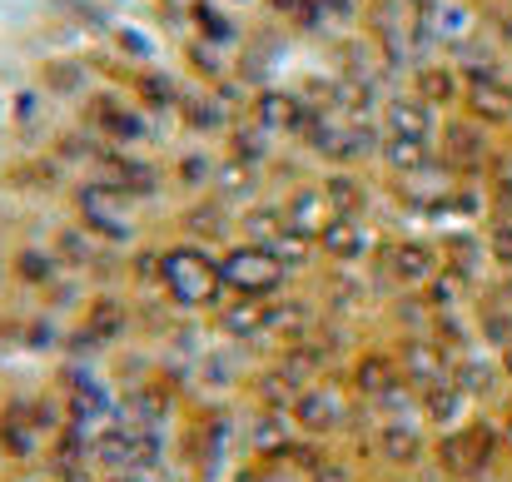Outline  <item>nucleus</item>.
I'll return each mask as SVG.
<instances>
[{
  "instance_id": "f257e3e1",
  "label": "nucleus",
  "mask_w": 512,
  "mask_h": 482,
  "mask_svg": "<svg viewBox=\"0 0 512 482\" xmlns=\"http://www.w3.org/2000/svg\"><path fill=\"white\" fill-rule=\"evenodd\" d=\"M160 289L174 309H224L234 299L219 279V259H209V249L194 239L160 249Z\"/></svg>"
},
{
  "instance_id": "f03ea898",
  "label": "nucleus",
  "mask_w": 512,
  "mask_h": 482,
  "mask_svg": "<svg viewBox=\"0 0 512 482\" xmlns=\"http://www.w3.org/2000/svg\"><path fill=\"white\" fill-rule=\"evenodd\" d=\"M219 279H224V289L239 294V299H274V294L284 289L289 269H284L279 254L264 249V244H234V249L219 259Z\"/></svg>"
},
{
  "instance_id": "7ed1b4c3",
  "label": "nucleus",
  "mask_w": 512,
  "mask_h": 482,
  "mask_svg": "<svg viewBox=\"0 0 512 482\" xmlns=\"http://www.w3.org/2000/svg\"><path fill=\"white\" fill-rule=\"evenodd\" d=\"M373 453H378V468H383V473L418 478V473L428 468L433 433H428L423 418H378V428H373Z\"/></svg>"
},
{
  "instance_id": "20e7f679",
  "label": "nucleus",
  "mask_w": 512,
  "mask_h": 482,
  "mask_svg": "<svg viewBox=\"0 0 512 482\" xmlns=\"http://www.w3.org/2000/svg\"><path fill=\"white\" fill-rule=\"evenodd\" d=\"M130 194L110 179H90L75 189V209H80V224L100 239V244H120L130 239Z\"/></svg>"
},
{
  "instance_id": "39448f33",
  "label": "nucleus",
  "mask_w": 512,
  "mask_h": 482,
  "mask_svg": "<svg viewBox=\"0 0 512 482\" xmlns=\"http://www.w3.org/2000/svg\"><path fill=\"white\" fill-rule=\"evenodd\" d=\"M348 418H353V408L343 403L334 388H324V383L299 388V398H294V408H289V423H294V433H304V438H334V433L348 428Z\"/></svg>"
},
{
  "instance_id": "423d86ee",
  "label": "nucleus",
  "mask_w": 512,
  "mask_h": 482,
  "mask_svg": "<svg viewBox=\"0 0 512 482\" xmlns=\"http://www.w3.org/2000/svg\"><path fill=\"white\" fill-rule=\"evenodd\" d=\"M488 155H493V145H488V125H478V120H468V115L438 125V160L448 164V169L473 174V169L488 164Z\"/></svg>"
},
{
  "instance_id": "0eeeda50",
  "label": "nucleus",
  "mask_w": 512,
  "mask_h": 482,
  "mask_svg": "<svg viewBox=\"0 0 512 482\" xmlns=\"http://www.w3.org/2000/svg\"><path fill=\"white\" fill-rule=\"evenodd\" d=\"M383 264L393 269V279H398L403 289H423L428 279L443 274V249L428 244V239H403V244H393V249L383 254Z\"/></svg>"
},
{
  "instance_id": "6e6552de",
  "label": "nucleus",
  "mask_w": 512,
  "mask_h": 482,
  "mask_svg": "<svg viewBox=\"0 0 512 482\" xmlns=\"http://www.w3.org/2000/svg\"><path fill=\"white\" fill-rule=\"evenodd\" d=\"M468 393L453 383V378H443V383H433V388H423L418 393V418L433 428V433H448V428H458V423H468L463 413H468Z\"/></svg>"
},
{
  "instance_id": "1a4fd4ad",
  "label": "nucleus",
  "mask_w": 512,
  "mask_h": 482,
  "mask_svg": "<svg viewBox=\"0 0 512 482\" xmlns=\"http://www.w3.org/2000/svg\"><path fill=\"white\" fill-rule=\"evenodd\" d=\"M483 269H488V244L483 239H473V234H448L443 239V274H453L468 289V284L483 279Z\"/></svg>"
},
{
  "instance_id": "9d476101",
  "label": "nucleus",
  "mask_w": 512,
  "mask_h": 482,
  "mask_svg": "<svg viewBox=\"0 0 512 482\" xmlns=\"http://www.w3.org/2000/svg\"><path fill=\"white\" fill-rule=\"evenodd\" d=\"M319 249H324L329 259H363V249H368L363 219H358V214H334V219L324 224V234H319Z\"/></svg>"
},
{
  "instance_id": "9b49d317",
  "label": "nucleus",
  "mask_w": 512,
  "mask_h": 482,
  "mask_svg": "<svg viewBox=\"0 0 512 482\" xmlns=\"http://www.w3.org/2000/svg\"><path fill=\"white\" fill-rule=\"evenodd\" d=\"M0 448H5L10 458H35V453L45 448V438H40L30 408H5V418H0Z\"/></svg>"
},
{
  "instance_id": "f8f14e48",
  "label": "nucleus",
  "mask_w": 512,
  "mask_h": 482,
  "mask_svg": "<svg viewBox=\"0 0 512 482\" xmlns=\"http://www.w3.org/2000/svg\"><path fill=\"white\" fill-rule=\"evenodd\" d=\"M483 244H488V264H498L503 274H512V214H508V219H493V224H488Z\"/></svg>"
},
{
  "instance_id": "ddd939ff",
  "label": "nucleus",
  "mask_w": 512,
  "mask_h": 482,
  "mask_svg": "<svg viewBox=\"0 0 512 482\" xmlns=\"http://www.w3.org/2000/svg\"><path fill=\"white\" fill-rule=\"evenodd\" d=\"M204 179H209V160H204V155H184V160H179V184L194 189V184H204Z\"/></svg>"
},
{
  "instance_id": "4468645a",
  "label": "nucleus",
  "mask_w": 512,
  "mask_h": 482,
  "mask_svg": "<svg viewBox=\"0 0 512 482\" xmlns=\"http://www.w3.org/2000/svg\"><path fill=\"white\" fill-rule=\"evenodd\" d=\"M498 428H503V448H508V463H512V403L498 413Z\"/></svg>"
},
{
  "instance_id": "2eb2a0df",
  "label": "nucleus",
  "mask_w": 512,
  "mask_h": 482,
  "mask_svg": "<svg viewBox=\"0 0 512 482\" xmlns=\"http://www.w3.org/2000/svg\"><path fill=\"white\" fill-rule=\"evenodd\" d=\"M498 368H503V383H512V343L498 353Z\"/></svg>"
},
{
  "instance_id": "dca6fc26",
  "label": "nucleus",
  "mask_w": 512,
  "mask_h": 482,
  "mask_svg": "<svg viewBox=\"0 0 512 482\" xmlns=\"http://www.w3.org/2000/svg\"><path fill=\"white\" fill-rule=\"evenodd\" d=\"M498 35H503V45H508V50H512V10H508V15H503V20H498Z\"/></svg>"
}]
</instances>
